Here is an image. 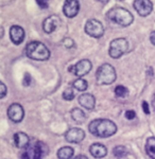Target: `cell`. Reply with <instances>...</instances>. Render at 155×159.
I'll list each match as a JSON object with an SVG mask.
<instances>
[{
	"label": "cell",
	"instance_id": "obj_4",
	"mask_svg": "<svg viewBox=\"0 0 155 159\" xmlns=\"http://www.w3.org/2000/svg\"><path fill=\"white\" fill-rule=\"evenodd\" d=\"M117 79L115 68L110 64H103L96 72V80L98 85H110Z\"/></svg>",
	"mask_w": 155,
	"mask_h": 159
},
{
	"label": "cell",
	"instance_id": "obj_16",
	"mask_svg": "<svg viewBox=\"0 0 155 159\" xmlns=\"http://www.w3.org/2000/svg\"><path fill=\"white\" fill-rule=\"evenodd\" d=\"M14 143L18 148H26L29 147L30 138L25 133L18 132L14 135Z\"/></svg>",
	"mask_w": 155,
	"mask_h": 159
},
{
	"label": "cell",
	"instance_id": "obj_28",
	"mask_svg": "<svg viewBox=\"0 0 155 159\" xmlns=\"http://www.w3.org/2000/svg\"><path fill=\"white\" fill-rule=\"evenodd\" d=\"M36 2L42 9H47L49 6V0H36Z\"/></svg>",
	"mask_w": 155,
	"mask_h": 159
},
{
	"label": "cell",
	"instance_id": "obj_8",
	"mask_svg": "<svg viewBox=\"0 0 155 159\" xmlns=\"http://www.w3.org/2000/svg\"><path fill=\"white\" fill-rule=\"evenodd\" d=\"M92 63H90V61L81 60L74 66L69 67V71L73 72L77 76H79V78H82V76L89 73V71L92 70Z\"/></svg>",
	"mask_w": 155,
	"mask_h": 159
},
{
	"label": "cell",
	"instance_id": "obj_23",
	"mask_svg": "<svg viewBox=\"0 0 155 159\" xmlns=\"http://www.w3.org/2000/svg\"><path fill=\"white\" fill-rule=\"evenodd\" d=\"M63 99L66 100V101H71V100L74 99V97H76V94H74V91H73V88H71V87H67L65 90L63 91Z\"/></svg>",
	"mask_w": 155,
	"mask_h": 159
},
{
	"label": "cell",
	"instance_id": "obj_6",
	"mask_svg": "<svg viewBox=\"0 0 155 159\" xmlns=\"http://www.w3.org/2000/svg\"><path fill=\"white\" fill-rule=\"evenodd\" d=\"M48 153V148L45 143L37 141L30 150L22 154V159H43L44 156Z\"/></svg>",
	"mask_w": 155,
	"mask_h": 159
},
{
	"label": "cell",
	"instance_id": "obj_33",
	"mask_svg": "<svg viewBox=\"0 0 155 159\" xmlns=\"http://www.w3.org/2000/svg\"><path fill=\"white\" fill-rule=\"evenodd\" d=\"M98 1H99V2H101V3H107V2L108 1H110V0H98Z\"/></svg>",
	"mask_w": 155,
	"mask_h": 159
},
{
	"label": "cell",
	"instance_id": "obj_32",
	"mask_svg": "<svg viewBox=\"0 0 155 159\" xmlns=\"http://www.w3.org/2000/svg\"><path fill=\"white\" fill-rule=\"evenodd\" d=\"M73 159H88L85 155H78L77 157H74Z\"/></svg>",
	"mask_w": 155,
	"mask_h": 159
},
{
	"label": "cell",
	"instance_id": "obj_2",
	"mask_svg": "<svg viewBox=\"0 0 155 159\" xmlns=\"http://www.w3.org/2000/svg\"><path fill=\"white\" fill-rule=\"evenodd\" d=\"M106 17L121 27H129L134 21L133 14L124 7H113L106 13Z\"/></svg>",
	"mask_w": 155,
	"mask_h": 159
},
{
	"label": "cell",
	"instance_id": "obj_12",
	"mask_svg": "<svg viewBox=\"0 0 155 159\" xmlns=\"http://www.w3.org/2000/svg\"><path fill=\"white\" fill-rule=\"evenodd\" d=\"M65 139L70 143H80L85 139V132L79 127H72L66 132Z\"/></svg>",
	"mask_w": 155,
	"mask_h": 159
},
{
	"label": "cell",
	"instance_id": "obj_7",
	"mask_svg": "<svg viewBox=\"0 0 155 159\" xmlns=\"http://www.w3.org/2000/svg\"><path fill=\"white\" fill-rule=\"evenodd\" d=\"M84 30L87 35L94 38H100L104 34V27H103L102 22H100L97 19L87 20V22L85 24Z\"/></svg>",
	"mask_w": 155,
	"mask_h": 159
},
{
	"label": "cell",
	"instance_id": "obj_17",
	"mask_svg": "<svg viewBox=\"0 0 155 159\" xmlns=\"http://www.w3.org/2000/svg\"><path fill=\"white\" fill-rule=\"evenodd\" d=\"M89 152L95 158L100 159V158H103L106 156L107 148H105V145L101 144V143H94V144L90 145Z\"/></svg>",
	"mask_w": 155,
	"mask_h": 159
},
{
	"label": "cell",
	"instance_id": "obj_20",
	"mask_svg": "<svg viewBox=\"0 0 155 159\" xmlns=\"http://www.w3.org/2000/svg\"><path fill=\"white\" fill-rule=\"evenodd\" d=\"M73 148L70 147H63L58 151V158L59 159H71L73 156Z\"/></svg>",
	"mask_w": 155,
	"mask_h": 159
},
{
	"label": "cell",
	"instance_id": "obj_11",
	"mask_svg": "<svg viewBox=\"0 0 155 159\" xmlns=\"http://www.w3.org/2000/svg\"><path fill=\"white\" fill-rule=\"evenodd\" d=\"M80 11V3L78 0H65L63 6L64 15L68 18H73Z\"/></svg>",
	"mask_w": 155,
	"mask_h": 159
},
{
	"label": "cell",
	"instance_id": "obj_25",
	"mask_svg": "<svg viewBox=\"0 0 155 159\" xmlns=\"http://www.w3.org/2000/svg\"><path fill=\"white\" fill-rule=\"evenodd\" d=\"M62 43H63V46L65 48H67V49H70V48H73L74 47V42L73 39H71V38L67 37L65 38V39L62 42Z\"/></svg>",
	"mask_w": 155,
	"mask_h": 159
},
{
	"label": "cell",
	"instance_id": "obj_24",
	"mask_svg": "<svg viewBox=\"0 0 155 159\" xmlns=\"http://www.w3.org/2000/svg\"><path fill=\"white\" fill-rule=\"evenodd\" d=\"M113 153L116 157H123V156L126 155V153L128 152H126L125 147H123V145H117V147L114 148Z\"/></svg>",
	"mask_w": 155,
	"mask_h": 159
},
{
	"label": "cell",
	"instance_id": "obj_15",
	"mask_svg": "<svg viewBox=\"0 0 155 159\" xmlns=\"http://www.w3.org/2000/svg\"><path fill=\"white\" fill-rule=\"evenodd\" d=\"M79 104L87 110H92L96 105V99L90 93H83L79 97Z\"/></svg>",
	"mask_w": 155,
	"mask_h": 159
},
{
	"label": "cell",
	"instance_id": "obj_9",
	"mask_svg": "<svg viewBox=\"0 0 155 159\" xmlns=\"http://www.w3.org/2000/svg\"><path fill=\"white\" fill-rule=\"evenodd\" d=\"M7 117L11 121L15 123H19L22 121L25 117V110L24 107L18 103H13L10 105V107L7 108Z\"/></svg>",
	"mask_w": 155,
	"mask_h": 159
},
{
	"label": "cell",
	"instance_id": "obj_31",
	"mask_svg": "<svg viewBox=\"0 0 155 159\" xmlns=\"http://www.w3.org/2000/svg\"><path fill=\"white\" fill-rule=\"evenodd\" d=\"M150 42H151L152 45L155 46V31H153V32L150 34Z\"/></svg>",
	"mask_w": 155,
	"mask_h": 159
},
{
	"label": "cell",
	"instance_id": "obj_1",
	"mask_svg": "<svg viewBox=\"0 0 155 159\" xmlns=\"http://www.w3.org/2000/svg\"><path fill=\"white\" fill-rule=\"evenodd\" d=\"M88 129L90 134H92L96 137L108 138L117 133V125L112 120L96 119L89 123Z\"/></svg>",
	"mask_w": 155,
	"mask_h": 159
},
{
	"label": "cell",
	"instance_id": "obj_27",
	"mask_svg": "<svg viewBox=\"0 0 155 159\" xmlns=\"http://www.w3.org/2000/svg\"><path fill=\"white\" fill-rule=\"evenodd\" d=\"M136 117V112L134 110H126L125 111V118L128 120H133Z\"/></svg>",
	"mask_w": 155,
	"mask_h": 159
},
{
	"label": "cell",
	"instance_id": "obj_21",
	"mask_svg": "<svg viewBox=\"0 0 155 159\" xmlns=\"http://www.w3.org/2000/svg\"><path fill=\"white\" fill-rule=\"evenodd\" d=\"M72 86H73V88L77 89L78 91H85L88 88V83H87V81H85L84 79L80 78L72 83Z\"/></svg>",
	"mask_w": 155,
	"mask_h": 159
},
{
	"label": "cell",
	"instance_id": "obj_29",
	"mask_svg": "<svg viewBox=\"0 0 155 159\" xmlns=\"http://www.w3.org/2000/svg\"><path fill=\"white\" fill-rule=\"evenodd\" d=\"M31 83V76L29 73L25 74V79H24V85L25 86H29Z\"/></svg>",
	"mask_w": 155,
	"mask_h": 159
},
{
	"label": "cell",
	"instance_id": "obj_5",
	"mask_svg": "<svg viewBox=\"0 0 155 159\" xmlns=\"http://www.w3.org/2000/svg\"><path fill=\"white\" fill-rule=\"evenodd\" d=\"M129 50V42L125 38H116L113 39L110 43L108 54L113 58H119L123 54H125Z\"/></svg>",
	"mask_w": 155,
	"mask_h": 159
},
{
	"label": "cell",
	"instance_id": "obj_10",
	"mask_svg": "<svg viewBox=\"0 0 155 159\" xmlns=\"http://www.w3.org/2000/svg\"><path fill=\"white\" fill-rule=\"evenodd\" d=\"M134 9L141 17H146L153 11V3L151 0H134Z\"/></svg>",
	"mask_w": 155,
	"mask_h": 159
},
{
	"label": "cell",
	"instance_id": "obj_18",
	"mask_svg": "<svg viewBox=\"0 0 155 159\" xmlns=\"http://www.w3.org/2000/svg\"><path fill=\"white\" fill-rule=\"evenodd\" d=\"M71 118L73 119V121H76L79 124H82V123L85 122L86 120V115L82 109L80 108H73L71 110Z\"/></svg>",
	"mask_w": 155,
	"mask_h": 159
},
{
	"label": "cell",
	"instance_id": "obj_3",
	"mask_svg": "<svg viewBox=\"0 0 155 159\" xmlns=\"http://www.w3.org/2000/svg\"><path fill=\"white\" fill-rule=\"evenodd\" d=\"M26 54L29 58L34 61H47L50 57V51L43 43L31 42L26 47Z\"/></svg>",
	"mask_w": 155,
	"mask_h": 159
},
{
	"label": "cell",
	"instance_id": "obj_34",
	"mask_svg": "<svg viewBox=\"0 0 155 159\" xmlns=\"http://www.w3.org/2000/svg\"><path fill=\"white\" fill-rule=\"evenodd\" d=\"M117 1H124V0H117Z\"/></svg>",
	"mask_w": 155,
	"mask_h": 159
},
{
	"label": "cell",
	"instance_id": "obj_19",
	"mask_svg": "<svg viewBox=\"0 0 155 159\" xmlns=\"http://www.w3.org/2000/svg\"><path fill=\"white\" fill-rule=\"evenodd\" d=\"M146 153L151 159H155V137H149L147 139Z\"/></svg>",
	"mask_w": 155,
	"mask_h": 159
},
{
	"label": "cell",
	"instance_id": "obj_14",
	"mask_svg": "<svg viewBox=\"0 0 155 159\" xmlns=\"http://www.w3.org/2000/svg\"><path fill=\"white\" fill-rule=\"evenodd\" d=\"M25 30L20 25H12L10 29V38L15 45H20L25 39Z\"/></svg>",
	"mask_w": 155,
	"mask_h": 159
},
{
	"label": "cell",
	"instance_id": "obj_30",
	"mask_svg": "<svg viewBox=\"0 0 155 159\" xmlns=\"http://www.w3.org/2000/svg\"><path fill=\"white\" fill-rule=\"evenodd\" d=\"M143 110L144 111L146 115H150V108H149V104L146 101L143 102Z\"/></svg>",
	"mask_w": 155,
	"mask_h": 159
},
{
	"label": "cell",
	"instance_id": "obj_13",
	"mask_svg": "<svg viewBox=\"0 0 155 159\" xmlns=\"http://www.w3.org/2000/svg\"><path fill=\"white\" fill-rule=\"evenodd\" d=\"M61 19L56 15H51L43 21V30L47 34H51L60 25Z\"/></svg>",
	"mask_w": 155,
	"mask_h": 159
},
{
	"label": "cell",
	"instance_id": "obj_22",
	"mask_svg": "<svg viewBox=\"0 0 155 159\" xmlns=\"http://www.w3.org/2000/svg\"><path fill=\"white\" fill-rule=\"evenodd\" d=\"M115 94L118 97V98H125V97H128V94H129V90L126 87L122 86V85H118L115 88Z\"/></svg>",
	"mask_w": 155,
	"mask_h": 159
},
{
	"label": "cell",
	"instance_id": "obj_26",
	"mask_svg": "<svg viewBox=\"0 0 155 159\" xmlns=\"http://www.w3.org/2000/svg\"><path fill=\"white\" fill-rule=\"evenodd\" d=\"M7 91V86L4 85L3 82H1V83H0V99H3L4 97H6Z\"/></svg>",
	"mask_w": 155,
	"mask_h": 159
}]
</instances>
